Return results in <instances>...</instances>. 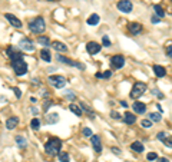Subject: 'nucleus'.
Masks as SVG:
<instances>
[{
	"label": "nucleus",
	"mask_w": 172,
	"mask_h": 162,
	"mask_svg": "<svg viewBox=\"0 0 172 162\" xmlns=\"http://www.w3.org/2000/svg\"><path fill=\"white\" fill-rule=\"evenodd\" d=\"M145 92H146V83H144V82H135L134 86H132V91H130V98L132 99H139Z\"/></svg>",
	"instance_id": "nucleus-3"
},
{
	"label": "nucleus",
	"mask_w": 172,
	"mask_h": 162,
	"mask_svg": "<svg viewBox=\"0 0 172 162\" xmlns=\"http://www.w3.org/2000/svg\"><path fill=\"white\" fill-rule=\"evenodd\" d=\"M149 119L152 121V122H159V121L162 119V116H161V113H155V112H152V113H149Z\"/></svg>",
	"instance_id": "nucleus-28"
},
{
	"label": "nucleus",
	"mask_w": 172,
	"mask_h": 162,
	"mask_svg": "<svg viewBox=\"0 0 172 162\" xmlns=\"http://www.w3.org/2000/svg\"><path fill=\"white\" fill-rule=\"evenodd\" d=\"M116 7L121 12H123V13H129L134 9V5H132V2H129V0H121V2H118Z\"/></svg>",
	"instance_id": "nucleus-8"
},
{
	"label": "nucleus",
	"mask_w": 172,
	"mask_h": 162,
	"mask_svg": "<svg viewBox=\"0 0 172 162\" xmlns=\"http://www.w3.org/2000/svg\"><path fill=\"white\" fill-rule=\"evenodd\" d=\"M132 108H134V110H135L136 113L142 115L146 112V105L142 103V102H135V103H132Z\"/></svg>",
	"instance_id": "nucleus-15"
},
{
	"label": "nucleus",
	"mask_w": 172,
	"mask_h": 162,
	"mask_svg": "<svg viewBox=\"0 0 172 162\" xmlns=\"http://www.w3.org/2000/svg\"><path fill=\"white\" fill-rule=\"evenodd\" d=\"M112 152L115 153V155H121V151H119V148H116V146H112Z\"/></svg>",
	"instance_id": "nucleus-41"
},
{
	"label": "nucleus",
	"mask_w": 172,
	"mask_h": 162,
	"mask_svg": "<svg viewBox=\"0 0 172 162\" xmlns=\"http://www.w3.org/2000/svg\"><path fill=\"white\" fill-rule=\"evenodd\" d=\"M12 67H13L14 73L17 76H23V75H26V72H27V63L23 60V57L17 59V60H13L12 62Z\"/></svg>",
	"instance_id": "nucleus-4"
},
{
	"label": "nucleus",
	"mask_w": 172,
	"mask_h": 162,
	"mask_svg": "<svg viewBox=\"0 0 172 162\" xmlns=\"http://www.w3.org/2000/svg\"><path fill=\"white\" fill-rule=\"evenodd\" d=\"M45 29H46V24H45V19L40 17V16H37L35 19H32L29 22V30L33 32V33H37L40 34L45 32Z\"/></svg>",
	"instance_id": "nucleus-2"
},
{
	"label": "nucleus",
	"mask_w": 172,
	"mask_h": 162,
	"mask_svg": "<svg viewBox=\"0 0 172 162\" xmlns=\"http://www.w3.org/2000/svg\"><path fill=\"white\" fill-rule=\"evenodd\" d=\"M101 49H102V46H101L98 42H89V43H86V50H88L89 55H96V53L101 52Z\"/></svg>",
	"instance_id": "nucleus-11"
},
{
	"label": "nucleus",
	"mask_w": 172,
	"mask_h": 162,
	"mask_svg": "<svg viewBox=\"0 0 172 162\" xmlns=\"http://www.w3.org/2000/svg\"><path fill=\"white\" fill-rule=\"evenodd\" d=\"M154 9H155V13H156V16H158V17H163V16H165V12H163V9L159 5H155Z\"/></svg>",
	"instance_id": "nucleus-27"
},
{
	"label": "nucleus",
	"mask_w": 172,
	"mask_h": 162,
	"mask_svg": "<svg viewBox=\"0 0 172 162\" xmlns=\"http://www.w3.org/2000/svg\"><path fill=\"white\" fill-rule=\"evenodd\" d=\"M123 121H125V124L132 125L136 122V116L134 113H130V112H126V113L123 115Z\"/></svg>",
	"instance_id": "nucleus-20"
},
{
	"label": "nucleus",
	"mask_w": 172,
	"mask_h": 162,
	"mask_svg": "<svg viewBox=\"0 0 172 162\" xmlns=\"http://www.w3.org/2000/svg\"><path fill=\"white\" fill-rule=\"evenodd\" d=\"M19 49L23 50V52H33L35 50V43L29 39H22L19 43Z\"/></svg>",
	"instance_id": "nucleus-6"
},
{
	"label": "nucleus",
	"mask_w": 172,
	"mask_h": 162,
	"mask_svg": "<svg viewBox=\"0 0 172 162\" xmlns=\"http://www.w3.org/2000/svg\"><path fill=\"white\" fill-rule=\"evenodd\" d=\"M30 126H32V129H35V131H36V129H39V128H40V121L37 119V118H33L32 122H30Z\"/></svg>",
	"instance_id": "nucleus-31"
},
{
	"label": "nucleus",
	"mask_w": 172,
	"mask_h": 162,
	"mask_svg": "<svg viewBox=\"0 0 172 162\" xmlns=\"http://www.w3.org/2000/svg\"><path fill=\"white\" fill-rule=\"evenodd\" d=\"M66 98H68V99H75L73 92H68V95H66Z\"/></svg>",
	"instance_id": "nucleus-44"
},
{
	"label": "nucleus",
	"mask_w": 172,
	"mask_h": 162,
	"mask_svg": "<svg viewBox=\"0 0 172 162\" xmlns=\"http://www.w3.org/2000/svg\"><path fill=\"white\" fill-rule=\"evenodd\" d=\"M47 82L52 86H55L56 89H62L66 85V79L63 76H60V75H52V76L47 77Z\"/></svg>",
	"instance_id": "nucleus-5"
},
{
	"label": "nucleus",
	"mask_w": 172,
	"mask_h": 162,
	"mask_svg": "<svg viewBox=\"0 0 172 162\" xmlns=\"http://www.w3.org/2000/svg\"><path fill=\"white\" fill-rule=\"evenodd\" d=\"M69 109H70V112H73L76 116H82V108H80V105H75V103H70V105H69Z\"/></svg>",
	"instance_id": "nucleus-22"
},
{
	"label": "nucleus",
	"mask_w": 172,
	"mask_h": 162,
	"mask_svg": "<svg viewBox=\"0 0 172 162\" xmlns=\"http://www.w3.org/2000/svg\"><path fill=\"white\" fill-rule=\"evenodd\" d=\"M152 93H154V95H156L159 98V99H163V95L162 93H161V92L158 91V89H152Z\"/></svg>",
	"instance_id": "nucleus-39"
},
{
	"label": "nucleus",
	"mask_w": 172,
	"mask_h": 162,
	"mask_svg": "<svg viewBox=\"0 0 172 162\" xmlns=\"http://www.w3.org/2000/svg\"><path fill=\"white\" fill-rule=\"evenodd\" d=\"M14 139H16V143H17L20 148H24V146H26V143H27V142H26V139H24L23 136H16Z\"/></svg>",
	"instance_id": "nucleus-29"
},
{
	"label": "nucleus",
	"mask_w": 172,
	"mask_h": 162,
	"mask_svg": "<svg viewBox=\"0 0 172 162\" xmlns=\"http://www.w3.org/2000/svg\"><path fill=\"white\" fill-rule=\"evenodd\" d=\"M60 146H62V141L59 138H50L45 143V151L47 155L50 157H56L60 153Z\"/></svg>",
	"instance_id": "nucleus-1"
},
{
	"label": "nucleus",
	"mask_w": 172,
	"mask_h": 162,
	"mask_svg": "<svg viewBox=\"0 0 172 162\" xmlns=\"http://www.w3.org/2000/svg\"><path fill=\"white\" fill-rule=\"evenodd\" d=\"M151 20H152V23H159V20H161V17H158V16H155V14H154V16H152V19H151Z\"/></svg>",
	"instance_id": "nucleus-42"
},
{
	"label": "nucleus",
	"mask_w": 172,
	"mask_h": 162,
	"mask_svg": "<svg viewBox=\"0 0 172 162\" xmlns=\"http://www.w3.org/2000/svg\"><path fill=\"white\" fill-rule=\"evenodd\" d=\"M102 43H103V46H106V48H109L112 43H111V40H109V38L108 36H103L102 38Z\"/></svg>",
	"instance_id": "nucleus-34"
},
{
	"label": "nucleus",
	"mask_w": 172,
	"mask_h": 162,
	"mask_svg": "<svg viewBox=\"0 0 172 162\" xmlns=\"http://www.w3.org/2000/svg\"><path fill=\"white\" fill-rule=\"evenodd\" d=\"M5 17L7 20H9V23L13 26V27H17V29H20L22 27V22L16 17V16H13V14H10V13H6L5 14Z\"/></svg>",
	"instance_id": "nucleus-13"
},
{
	"label": "nucleus",
	"mask_w": 172,
	"mask_h": 162,
	"mask_svg": "<svg viewBox=\"0 0 172 162\" xmlns=\"http://www.w3.org/2000/svg\"><path fill=\"white\" fill-rule=\"evenodd\" d=\"M40 59H43L45 62H50L52 60V56H50V53H49V49H42L40 50Z\"/></svg>",
	"instance_id": "nucleus-23"
},
{
	"label": "nucleus",
	"mask_w": 172,
	"mask_h": 162,
	"mask_svg": "<svg viewBox=\"0 0 172 162\" xmlns=\"http://www.w3.org/2000/svg\"><path fill=\"white\" fill-rule=\"evenodd\" d=\"M146 159H148V161H155V159H158V155L155 152H149L148 155H146Z\"/></svg>",
	"instance_id": "nucleus-33"
},
{
	"label": "nucleus",
	"mask_w": 172,
	"mask_h": 162,
	"mask_svg": "<svg viewBox=\"0 0 172 162\" xmlns=\"http://www.w3.org/2000/svg\"><path fill=\"white\" fill-rule=\"evenodd\" d=\"M130 149L132 151H135V152H144V143L139 142V141H135V142L130 143Z\"/></svg>",
	"instance_id": "nucleus-19"
},
{
	"label": "nucleus",
	"mask_w": 172,
	"mask_h": 162,
	"mask_svg": "<svg viewBox=\"0 0 172 162\" xmlns=\"http://www.w3.org/2000/svg\"><path fill=\"white\" fill-rule=\"evenodd\" d=\"M59 161L60 162H70V157H69V153H66V152H60L59 155Z\"/></svg>",
	"instance_id": "nucleus-26"
},
{
	"label": "nucleus",
	"mask_w": 172,
	"mask_h": 162,
	"mask_svg": "<svg viewBox=\"0 0 172 162\" xmlns=\"http://www.w3.org/2000/svg\"><path fill=\"white\" fill-rule=\"evenodd\" d=\"M52 48L55 49L56 52H68V48H66V45L65 43H62V42H57V40H55V42H52Z\"/></svg>",
	"instance_id": "nucleus-16"
},
{
	"label": "nucleus",
	"mask_w": 172,
	"mask_h": 162,
	"mask_svg": "<svg viewBox=\"0 0 172 162\" xmlns=\"http://www.w3.org/2000/svg\"><path fill=\"white\" fill-rule=\"evenodd\" d=\"M6 53H7V56L12 59V62H13V60H17V59H22V57H23V55L20 53L19 48H13V46H9V48H7V50H6Z\"/></svg>",
	"instance_id": "nucleus-9"
},
{
	"label": "nucleus",
	"mask_w": 172,
	"mask_h": 162,
	"mask_svg": "<svg viewBox=\"0 0 172 162\" xmlns=\"http://www.w3.org/2000/svg\"><path fill=\"white\" fill-rule=\"evenodd\" d=\"M167 55L172 59V46H168V48H167Z\"/></svg>",
	"instance_id": "nucleus-43"
},
{
	"label": "nucleus",
	"mask_w": 172,
	"mask_h": 162,
	"mask_svg": "<svg viewBox=\"0 0 172 162\" xmlns=\"http://www.w3.org/2000/svg\"><path fill=\"white\" fill-rule=\"evenodd\" d=\"M99 20H101V17H99L96 13H93L89 16V19H88V24L89 26H96V24L99 23Z\"/></svg>",
	"instance_id": "nucleus-21"
},
{
	"label": "nucleus",
	"mask_w": 172,
	"mask_h": 162,
	"mask_svg": "<svg viewBox=\"0 0 172 162\" xmlns=\"http://www.w3.org/2000/svg\"><path fill=\"white\" fill-rule=\"evenodd\" d=\"M50 105H53V103H52V100H50V99L45 100V105H43V109H45V110H47V109H49V106H50Z\"/></svg>",
	"instance_id": "nucleus-38"
},
{
	"label": "nucleus",
	"mask_w": 172,
	"mask_h": 162,
	"mask_svg": "<svg viewBox=\"0 0 172 162\" xmlns=\"http://www.w3.org/2000/svg\"><path fill=\"white\" fill-rule=\"evenodd\" d=\"M17 124H19V118L17 116H12V118H9V119L6 121V128L9 129V131H12V129H14L17 126Z\"/></svg>",
	"instance_id": "nucleus-18"
},
{
	"label": "nucleus",
	"mask_w": 172,
	"mask_h": 162,
	"mask_svg": "<svg viewBox=\"0 0 172 162\" xmlns=\"http://www.w3.org/2000/svg\"><path fill=\"white\" fill-rule=\"evenodd\" d=\"M13 92H14V95H16V98H20V96H22V92H20V89H17V88H14Z\"/></svg>",
	"instance_id": "nucleus-40"
},
{
	"label": "nucleus",
	"mask_w": 172,
	"mask_h": 162,
	"mask_svg": "<svg viewBox=\"0 0 172 162\" xmlns=\"http://www.w3.org/2000/svg\"><path fill=\"white\" fill-rule=\"evenodd\" d=\"M111 63L115 69H121L125 65V57L122 56V55H115V56L111 57Z\"/></svg>",
	"instance_id": "nucleus-10"
},
{
	"label": "nucleus",
	"mask_w": 172,
	"mask_h": 162,
	"mask_svg": "<svg viewBox=\"0 0 172 162\" xmlns=\"http://www.w3.org/2000/svg\"><path fill=\"white\" fill-rule=\"evenodd\" d=\"M46 122L47 124H56V122H59V115L57 113H49L46 116Z\"/></svg>",
	"instance_id": "nucleus-25"
},
{
	"label": "nucleus",
	"mask_w": 172,
	"mask_h": 162,
	"mask_svg": "<svg viewBox=\"0 0 172 162\" xmlns=\"http://www.w3.org/2000/svg\"><path fill=\"white\" fill-rule=\"evenodd\" d=\"M154 73H155V76H158V77H163L165 75H167V69L163 66H161V65H154Z\"/></svg>",
	"instance_id": "nucleus-17"
},
{
	"label": "nucleus",
	"mask_w": 172,
	"mask_h": 162,
	"mask_svg": "<svg viewBox=\"0 0 172 162\" xmlns=\"http://www.w3.org/2000/svg\"><path fill=\"white\" fill-rule=\"evenodd\" d=\"M56 59H57V60H59L60 63H65V65H69V66H76V67H79V69H82V70L85 69V66L82 65V63L73 62V60H70L69 57L63 56V55H57V56H56Z\"/></svg>",
	"instance_id": "nucleus-7"
},
{
	"label": "nucleus",
	"mask_w": 172,
	"mask_h": 162,
	"mask_svg": "<svg viewBox=\"0 0 172 162\" xmlns=\"http://www.w3.org/2000/svg\"><path fill=\"white\" fill-rule=\"evenodd\" d=\"M111 76H112L111 70H106V72H103V73H96V77H99V79H109Z\"/></svg>",
	"instance_id": "nucleus-30"
},
{
	"label": "nucleus",
	"mask_w": 172,
	"mask_h": 162,
	"mask_svg": "<svg viewBox=\"0 0 172 162\" xmlns=\"http://www.w3.org/2000/svg\"><path fill=\"white\" fill-rule=\"evenodd\" d=\"M141 125H142V128H151L152 121H151V119H144L142 122H141Z\"/></svg>",
	"instance_id": "nucleus-32"
},
{
	"label": "nucleus",
	"mask_w": 172,
	"mask_h": 162,
	"mask_svg": "<svg viewBox=\"0 0 172 162\" xmlns=\"http://www.w3.org/2000/svg\"><path fill=\"white\" fill-rule=\"evenodd\" d=\"M90 141H92V146H93V149H95V152L96 153L102 152V143H101V138H99L98 135H92V136H90Z\"/></svg>",
	"instance_id": "nucleus-12"
},
{
	"label": "nucleus",
	"mask_w": 172,
	"mask_h": 162,
	"mask_svg": "<svg viewBox=\"0 0 172 162\" xmlns=\"http://www.w3.org/2000/svg\"><path fill=\"white\" fill-rule=\"evenodd\" d=\"M158 162H169L168 158H158Z\"/></svg>",
	"instance_id": "nucleus-46"
},
{
	"label": "nucleus",
	"mask_w": 172,
	"mask_h": 162,
	"mask_svg": "<svg viewBox=\"0 0 172 162\" xmlns=\"http://www.w3.org/2000/svg\"><path fill=\"white\" fill-rule=\"evenodd\" d=\"M171 2H172V0H171Z\"/></svg>",
	"instance_id": "nucleus-48"
},
{
	"label": "nucleus",
	"mask_w": 172,
	"mask_h": 162,
	"mask_svg": "<svg viewBox=\"0 0 172 162\" xmlns=\"http://www.w3.org/2000/svg\"><path fill=\"white\" fill-rule=\"evenodd\" d=\"M165 136H167V135H165V132H159V134H158V139H161V141H162Z\"/></svg>",
	"instance_id": "nucleus-45"
},
{
	"label": "nucleus",
	"mask_w": 172,
	"mask_h": 162,
	"mask_svg": "<svg viewBox=\"0 0 172 162\" xmlns=\"http://www.w3.org/2000/svg\"><path fill=\"white\" fill-rule=\"evenodd\" d=\"M162 143H163V145H167L168 148H172V141L169 138H167V136L162 139Z\"/></svg>",
	"instance_id": "nucleus-35"
},
{
	"label": "nucleus",
	"mask_w": 172,
	"mask_h": 162,
	"mask_svg": "<svg viewBox=\"0 0 172 162\" xmlns=\"http://www.w3.org/2000/svg\"><path fill=\"white\" fill-rule=\"evenodd\" d=\"M121 105H122V106H123V108H126V106H128V103H126L125 100H122V102H121Z\"/></svg>",
	"instance_id": "nucleus-47"
},
{
	"label": "nucleus",
	"mask_w": 172,
	"mask_h": 162,
	"mask_svg": "<svg viewBox=\"0 0 172 162\" xmlns=\"http://www.w3.org/2000/svg\"><path fill=\"white\" fill-rule=\"evenodd\" d=\"M82 134H83L85 136H92V131H90V128H86V126H85V128L82 129Z\"/></svg>",
	"instance_id": "nucleus-36"
},
{
	"label": "nucleus",
	"mask_w": 172,
	"mask_h": 162,
	"mask_svg": "<svg viewBox=\"0 0 172 162\" xmlns=\"http://www.w3.org/2000/svg\"><path fill=\"white\" fill-rule=\"evenodd\" d=\"M37 42L40 43V45H43L45 48H47V46H50L52 45L50 39L47 38V36H39V38H37Z\"/></svg>",
	"instance_id": "nucleus-24"
},
{
	"label": "nucleus",
	"mask_w": 172,
	"mask_h": 162,
	"mask_svg": "<svg viewBox=\"0 0 172 162\" xmlns=\"http://www.w3.org/2000/svg\"><path fill=\"white\" fill-rule=\"evenodd\" d=\"M128 30H129L132 34H139L141 32H142V26H141L139 23L134 22V23H129V26H128Z\"/></svg>",
	"instance_id": "nucleus-14"
},
{
	"label": "nucleus",
	"mask_w": 172,
	"mask_h": 162,
	"mask_svg": "<svg viewBox=\"0 0 172 162\" xmlns=\"http://www.w3.org/2000/svg\"><path fill=\"white\" fill-rule=\"evenodd\" d=\"M111 116L113 118V119H121V115L118 113L116 110H112V112H111Z\"/></svg>",
	"instance_id": "nucleus-37"
}]
</instances>
